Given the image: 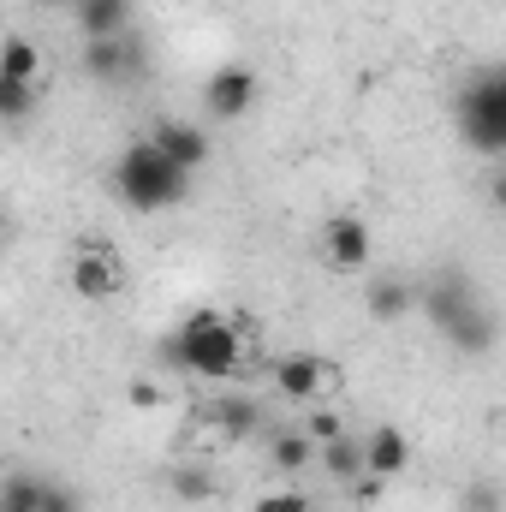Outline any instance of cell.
<instances>
[{
	"instance_id": "2",
	"label": "cell",
	"mask_w": 506,
	"mask_h": 512,
	"mask_svg": "<svg viewBox=\"0 0 506 512\" xmlns=\"http://www.w3.org/2000/svg\"><path fill=\"white\" fill-rule=\"evenodd\" d=\"M173 364H185L191 376H203V382H227V376H239V364H245V334L221 316V310H191L185 322H179V334H173Z\"/></svg>"
},
{
	"instance_id": "19",
	"label": "cell",
	"mask_w": 506,
	"mask_h": 512,
	"mask_svg": "<svg viewBox=\"0 0 506 512\" xmlns=\"http://www.w3.org/2000/svg\"><path fill=\"white\" fill-rule=\"evenodd\" d=\"M0 512H42V483L24 477V471H12L6 489H0Z\"/></svg>"
},
{
	"instance_id": "25",
	"label": "cell",
	"mask_w": 506,
	"mask_h": 512,
	"mask_svg": "<svg viewBox=\"0 0 506 512\" xmlns=\"http://www.w3.org/2000/svg\"><path fill=\"white\" fill-rule=\"evenodd\" d=\"M489 203L506 209V167H495V179H489Z\"/></svg>"
},
{
	"instance_id": "1",
	"label": "cell",
	"mask_w": 506,
	"mask_h": 512,
	"mask_svg": "<svg viewBox=\"0 0 506 512\" xmlns=\"http://www.w3.org/2000/svg\"><path fill=\"white\" fill-rule=\"evenodd\" d=\"M114 191L126 197L131 209H143V215H155V209H173V203H185V191H191V173L155 143V137H143V143H131L126 155L114 161Z\"/></svg>"
},
{
	"instance_id": "23",
	"label": "cell",
	"mask_w": 506,
	"mask_h": 512,
	"mask_svg": "<svg viewBox=\"0 0 506 512\" xmlns=\"http://www.w3.org/2000/svg\"><path fill=\"white\" fill-rule=\"evenodd\" d=\"M42 512H78V495L66 483H42Z\"/></svg>"
},
{
	"instance_id": "21",
	"label": "cell",
	"mask_w": 506,
	"mask_h": 512,
	"mask_svg": "<svg viewBox=\"0 0 506 512\" xmlns=\"http://www.w3.org/2000/svg\"><path fill=\"white\" fill-rule=\"evenodd\" d=\"M251 512H310V495L304 489H268L251 501Z\"/></svg>"
},
{
	"instance_id": "9",
	"label": "cell",
	"mask_w": 506,
	"mask_h": 512,
	"mask_svg": "<svg viewBox=\"0 0 506 512\" xmlns=\"http://www.w3.org/2000/svg\"><path fill=\"white\" fill-rule=\"evenodd\" d=\"M149 137H155V143H161V149H167V155H173L185 173H197V167L209 161V131L191 126V120H161Z\"/></svg>"
},
{
	"instance_id": "11",
	"label": "cell",
	"mask_w": 506,
	"mask_h": 512,
	"mask_svg": "<svg viewBox=\"0 0 506 512\" xmlns=\"http://www.w3.org/2000/svg\"><path fill=\"white\" fill-rule=\"evenodd\" d=\"M131 66H137V54H131V42L126 36H102V42H84V72L90 78H126Z\"/></svg>"
},
{
	"instance_id": "14",
	"label": "cell",
	"mask_w": 506,
	"mask_h": 512,
	"mask_svg": "<svg viewBox=\"0 0 506 512\" xmlns=\"http://www.w3.org/2000/svg\"><path fill=\"white\" fill-rule=\"evenodd\" d=\"M0 78H6V84H36V78H42V48L12 30L6 48H0Z\"/></svg>"
},
{
	"instance_id": "28",
	"label": "cell",
	"mask_w": 506,
	"mask_h": 512,
	"mask_svg": "<svg viewBox=\"0 0 506 512\" xmlns=\"http://www.w3.org/2000/svg\"><path fill=\"white\" fill-rule=\"evenodd\" d=\"M126 6H143V0H126Z\"/></svg>"
},
{
	"instance_id": "24",
	"label": "cell",
	"mask_w": 506,
	"mask_h": 512,
	"mask_svg": "<svg viewBox=\"0 0 506 512\" xmlns=\"http://www.w3.org/2000/svg\"><path fill=\"white\" fill-rule=\"evenodd\" d=\"M381 489H387V477H376V471H364V477L352 483V501H358V507H376V501H381Z\"/></svg>"
},
{
	"instance_id": "10",
	"label": "cell",
	"mask_w": 506,
	"mask_h": 512,
	"mask_svg": "<svg viewBox=\"0 0 506 512\" xmlns=\"http://www.w3.org/2000/svg\"><path fill=\"white\" fill-rule=\"evenodd\" d=\"M364 465H370L376 477H399V471L411 465V435L393 429V423H376V429L364 435Z\"/></svg>"
},
{
	"instance_id": "3",
	"label": "cell",
	"mask_w": 506,
	"mask_h": 512,
	"mask_svg": "<svg viewBox=\"0 0 506 512\" xmlns=\"http://www.w3.org/2000/svg\"><path fill=\"white\" fill-rule=\"evenodd\" d=\"M459 131L477 155H506V60L459 96Z\"/></svg>"
},
{
	"instance_id": "4",
	"label": "cell",
	"mask_w": 506,
	"mask_h": 512,
	"mask_svg": "<svg viewBox=\"0 0 506 512\" xmlns=\"http://www.w3.org/2000/svg\"><path fill=\"white\" fill-rule=\"evenodd\" d=\"M203 108H209V120H245L256 108V66H245V60L215 66L203 84Z\"/></svg>"
},
{
	"instance_id": "20",
	"label": "cell",
	"mask_w": 506,
	"mask_h": 512,
	"mask_svg": "<svg viewBox=\"0 0 506 512\" xmlns=\"http://www.w3.org/2000/svg\"><path fill=\"white\" fill-rule=\"evenodd\" d=\"M30 108H36V84H6V78H0V114H6L12 126H24Z\"/></svg>"
},
{
	"instance_id": "27",
	"label": "cell",
	"mask_w": 506,
	"mask_h": 512,
	"mask_svg": "<svg viewBox=\"0 0 506 512\" xmlns=\"http://www.w3.org/2000/svg\"><path fill=\"white\" fill-rule=\"evenodd\" d=\"M42 6H60V12H78L84 0H42Z\"/></svg>"
},
{
	"instance_id": "26",
	"label": "cell",
	"mask_w": 506,
	"mask_h": 512,
	"mask_svg": "<svg viewBox=\"0 0 506 512\" xmlns=\"http://www.w3.org/2000/svg\"><path fill=\"white\" fill-rule=\"evenodd\" d=\"M131 399H137V405H161V393H155L149 382H137V387H131Z\"/></svg>"
},
{
	"instance_id": "16",
	"label": "cell",
	"mask_w": 506,
	"mask_h": 512,
	"mask_svg": "<svg viewBox=\"0 0 506 512\" xmlns=\"http://www.w3.org/2000/svg\"><path fill=\"white\" fill-rule=\"evenodd\" d=\"M364 304H370V316H376V322H399V316H405V310L417 304V292H411L405 280H376Z\"/></svg>"
},
{
	"instance_id": "8",
	"label": "cell",
	"mask_w": 506,
	"mask_h": 512,
	"mask_svg": "<svg viewBox=\"0 0 506 512\" xmlns=\"http://www.w3.org/2000/svg\"><path fill=\"white\" fill-rule=\"evenodd\" d=\"M334 382V370L322 364V358H310V352H292V358H280L274 364V387H280V399H292V405H316L322 393Z\"/></svg>"
},
{
	"instance_id": "7",
	"label": "cell",
	"mask_w": 506,
	"mask_h": 512,
	"mask_svg": "<svg viewBox=\"0 0 506 512\" xmlns=\"http://www.w3.org/2000/svg\"><path fill=\"white\" fill-rule=\"evenodd\" d=\"M417 304H423V310H429V322L447 334V328H453V322H459V316L477 304V286H471L459 268H441V274L423 286V298H417Z\"/></svg>"
},
{
	"instance_id": "6",
	"label": "cell",
	"mask_w": 506,
	"mask_h": 512,
	"mask_svg": "<svg viewBox=\"0 0 506 512\" xmlns=\"http://www.w3.org/2000/svg\"><path fill=\"white\" fill-rule=\"evenodd\" d=\"M120 286H126V268H120V256H114V251H102V245H84V251L72 256V292H78V298H90V304H108Z\"/></svg>"
},
{
	"instance_id": "13",
	"label": "cell",
	"mask_w": 506,
	"mask_h": 512,
	"mask_svg": "<svg viewBox=\"0 0 506 512\" xmlns=\"http://www.w3.org/2000/svg\"><path fill=\"white\" fill-rule=\"evenodd\" d=\"M126 18H131L126 0H84V6H78V30H84V42L126 36Z\"/></svg>"
},
{
	"instance_id": "18",
	"label": "cell",
	"mask_w": 506,
	"mask_h": 512,
	"mask_svg": "<svg viewBox=\"0 0 506 512\" xmlns=\"http://www.w3.org/2000/svg\"><path fill=\"white\" fill-rule=\"evenodd\" d=\"M268 459H274V471H304L310 459H322V441H310L304 429H292V435H280V441H274V453H268Z\"/></svg>"
},
{
	"instance_id": "15",
	"label": "cell",
	"mask_w": 506,
	"mask_h": 512,
	"mask_svg": "<svg viewBox=\"0 0 506 512\" xmlns=\"http://www.w3.org/2000/svg\"><path fill=\"white\" fill-rule=\"evenodd\" d=\"M322 471H328L334 483H346V489H352V483L370 471V465H364V441H352V435L328 441V447H322Z\"/></svg>"
},
{
	"instance_id": "22",
	"label": "cell",
	"mask_w": 506,
	"mask_h": 512,
	"mask_svg": "<svg viewBox=\"0 0 506 512\" xmlns=\"http://www.w3.org/2000/svg\"><path fill=\"white\" fill-rule=\"evenodd\" d=\"M304 435L328 447V441H340V435H346V423H340V411H328V405H316V411H310V423H304Z\"/></svg>"
},
{
	"instance_id": "5",
	"label": "cell",
	"mask_w": 506,
	"mask_h": 512,
	"mask_svg": "<svg viewBox=\"0 0 506 512\" xmlns=\"http://www.w3.org/2000/svg\"><path fill=\"white\" fill-rule=\"evenodd\" d=\"M322 251H328V268L358 274V268H370V256H376V233H370V221H358V215H334V221L322 227Z\"/></svg>"
},
{
	"instance_id": "17",
	"label": "cell",
	"mask_w": 506,
	"mask_h": 512,
	"mask_svg": "<svg viewBox=\"0 0 506 512\" xmlns=\"http://www.w3.org/2000/svg\"><path fill=\"white\" fill-rule=\"evenodd\" d=\"M256 429H262V411H256V399H245V393L221 399V435H227V441H251Z\"/></svg>"
},
{
	"instance_id": "12",
	"label": "cell",
	"mask_w": 506,
	"mask_h": 512,
	"mask_svg": "<svg viewBox=\"0 0 506 512\" xmlns=\"http://www.w3.org/2000/svg\"><path fill=\"white\" fill-rule=\"evenodd\" d=\"M447 340H453L459 352H471V358H483V352L495 346V316H489V304L477 298V304H471V310H465V316H459V322L447 328Z\"/></svg>"
}]
</instances>
